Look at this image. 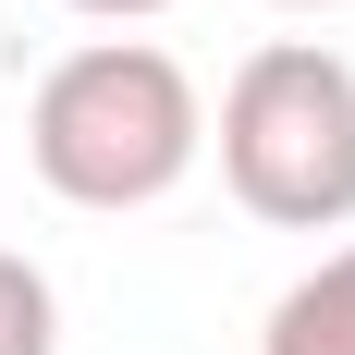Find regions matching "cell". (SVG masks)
<instances>
[{"mask_svg":"<svg viewBox=\"0 0 355 355\" xmlns=\"http://www.w3.org/2000/svg\"><path fill=\"white\" fill-rule=\"evenodd\" d=\"M209 147V110L184 86L172 49L147 37H86L73 62L37 73V110H25V159L62 209H159Z\"/></svg>","mask_w":355,"mask_h":355,"instance_id":"6da1fadb","label":"cell"},{"mask_svg":"<svg viewBox=\"0 0 355 355\" xmlns=\"http://www.w3.org/2000/svg\"><path fill=\"white\" fill-rule=\"evenodd\" d=\"M73 12H98V25H147V12H172V0H73Z\"/></svg>","mask_w":355,"mask_h":355,"instance_id":"5b68a950","label":"cell"},{"mask_svg":"<svg viewBox=\"0 0 355 355\" xmlns=\"http://www.w3.org/2000/svg\"><path fill=\"white\" fill-rule=\"evenodd\" d=\"M220 184L270 233H343L355 220V62L319 37H270L220 86Z\"/></svg>","mask_w":355,"mask_h":355,"instance_id":"7a4b0ae2","label":"cell"},{"mask_svg":"<svg viewBox=\"0 0 355 355\" xmlns=\"http://www.w3.org/2000/svg\"><path fill=\"white\" fill-rule=\"evenodd\" d=\"M62 343V306H49V270L0 245V355H49Z\"/></svg>","mask_w":355,"mask_h":355,"instance_id":"277c9868","label":"cell"},{"mask_svg":"<svg viewBox=\"0 0 355 355\" xmlns=\"http://www.w3.org/2000/svg\"><path fill=\"white\" fill-rule=\"evenodd\" d=\"M282 12H343V0H282Z\"/></svg>","mask_w":355,"mask_h":355,"instance_id":"8992f818","label":"cell"},{"mask_svg":"<svg viewBox=\"0 0 355 355\" xmlns=\"http://www.w3.org/2000/svg\"><path fill=\"white\" fill-rule=\"evenodd\" d=\"M257 355H355V245H331L319 270H306V282L270 306Z\"/></svg>","mask_w":355,"mask_h":355,"instance_id":"3957f363","label":"cell"}]
</instances>
